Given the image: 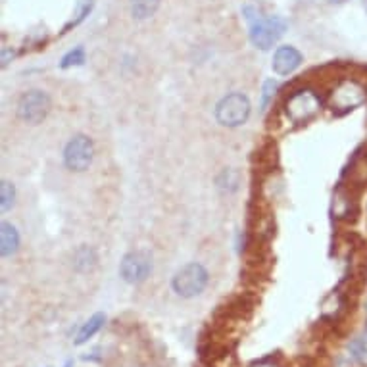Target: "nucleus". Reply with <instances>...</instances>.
I'll return each mask as SVG.
<instances>
[{"instance_id": "dca6fc26", "label": "nucleus", "mask_w": 367, "mask_h": 367, "mask_svg": "<svg viewBox=\"0 0 367 367\" xmlns=\"http://www.w3.org/2000/svg\"><path fill=\"white\" fill-rule=\"evenodd\" d=\"M87 60V54H85V48L83 46H75L68 54H63L62 62H60V68L62 70H68V68H75V66H83Z\"/></svg>"}, {"instance_id": "9b49d317", "label": "nucleus", "mask_w": 367, "mask_h": 367, "mask_svg": "<svg viewBox=\"0 0 367 367\" xmlns=\"http://www.w3.org/2000/svg\"><path fill=\"white\" fill-rule=\"evenodd\" d=\"M104 323H106V315L102 314V312H99V314H95L92 317H89L87 321L81 325V329L77 331V335H75V341H73V344L75 346H81V344H85V342H89L97 333L104 327Z\"/></svg>"}, {"instance_id": "1a4fd4ad", "label": "nucleus", "mask_w": 367, "mask_h": 367, "mask_svg": "<svg viewBox=\"0 0 367 367\" xmlns=\"http://www.w3.org/2000/svg\"><path fill=\"white\" fill-rule=\"evenodd\" d=\"M304 62V56L302 52L295 48V46L285 45V46H279L275 54H273V60H271V68H273V72L281 75V77H285V75H290V73H295L300 66Z\"/></svg>"}, {"instance_id": "f257e3e1", "label": "nucleus", "mask_w": 367, "mask_h": 367, "mask_svg": "<svg viewBox=\"0 0 367 367\" xmlns=\"http://www.w3.org/2000/svg\"><path fill=\"white\" fill-rule=\"evenodd\" d=\"M244 16L248 19V37L258 50H271L287 33V21L281 16H261L252 6H244Z\"/></svg>"}, {"instance_id": "423d86ee", "label": "nucleus", "mask_w": 367, "mask_h": 367, "mask_svg": "<svg viewBox=\"0 0 367 367\" xmlns=\"http://www.w3.org/2000/svg\"><path fill=\"white\" fill-rule=\"evenodd\" d=\"M50 112V97L45 90L31 89L23 92L18 100V117L29 126L43 123Z\"/></svg>"}, {"instance_id": "f3484780", "label": "nucleus", "mask_w": 367, "mask_h": 367, "mask_svg": "<svg viewBox=\"0 0 367 367\" xmlns=\"http://www.w3.org/2000/svg\"><path fill=\"white\" fill-rule=\"evenodd\" d=\"M14 202H16V188L10 181L4 179L0 183V208H2V212H8L10 208L14 206Z\"/></svg>"}, {"instance_id": "7ed1b4c3", "label": "nucleus", "mask_w": 367, "mask_h": 367, "mask_svg": "<svg viewBox=\"0 0 367 367\" xmlns=\"http://www.w3.org/2000/svg\"><path fill=\"white\" fill-rule=\"evenodd\" d=\"M252 112V104L246 95L242 92H229L224 99L215 104V121L221 127H235L244 126L248 121Z\"/></svg>"}, {"instance_id": "f03ea898", "label": "nucleus", "mask_w": 367, "mask_h": 367, "mask_svg": "<svg viewBox=\"0 0 367 367\" xmlns=\"http://www.w3.org/2000/svg\"><path fill=\"white\" fill-rule=\"evenodd\" d=\"M208 283H210V273L208 269L198 264V261H190L173 275L171 279V288L173 292L181 298H197L204 290H206Z\"/></svg>"}, {"instance_id": "4be33fe9", "label": "nucleus", "mask_w": 367, "mask_h": 367, "mask_svg": "<svg viewBox=\"0 0 367 367\" xmlns=\"http://www.w3.org/2000/svg\"><path fill=\"white\" fill-rule=\"evenodd\" d=\"M331 4H342V2H346V0H329Z\"/></svg>"}, {"instance_id": "0eeeda50", "label": "nucleus", "mask_w": 367, "mask_h": 367, "mask_svg": "<svg viewBox=\"0 0 367 367\" xmlns=\"http://www.w3.org/2000/svg\"><path fill=\"white\" fill-rule=\"evenodd\" d=\"M367 99L366 87L356 79H342L331 92V108L337 114H346L361 106Z\"/></svg>"}, {"instance_id": "2eb2a0df", "label": "nucleus", "mask_w": 367, "mask_h": 367, "mask_svg": "<svg viewBox=\"0 0 367 367\" xmlns=\"http://www.w3.org/2000/svg\"><path fill=\"white\" fill-rule=\"evenodd\" d=\"M92 6H95V0H79L77 2V10H75V14H73L72 21L68 23V26L63 27V33H68L72 27H77L83 21V19L87 18L90 14V10H92Z\"/></svg>"}, {"instance_id": "39448f33", "label": "nucleus", "mask_w": 367, "mask_h": 367, "mask_svg": "<svg viewBox=\"0 0 367 367\" xmlns=\"http://www.w3.org/2000/svg\"><path fill=\"white\" fill-rule=\"evenodd\" d=\"M95 160V144L87 135H75L72 137L66 148H63V166L73 173H83L90 168Z\"/></svg>"}, {"instance_id": "6ab92c4d", "label": "nucleus", "mask_w": 367, "mask_h": 367, "mask_svg": "<svg viewBox=\"0 0 367 367\" xmlns=\"http://www.w3.org/2000/svg\"><path fill=\"white\" fill-rule=\"evenodd\" d=\"M350 352H352V356L359 361H364L367 356V346L364 341H354L350 344Z\"/></svg>"}, {"instance_id": "6e6552de", "label": "nucleus", "mask_w": 367, "mask_h": 367, "mask_svg": "<svg viewBox=\"0 0 367 367\" xmlns=\"http://www.w3.org/2000/svg\"><path fill=\"white\" fill-rule=\"evenodd\" d=\"M152 273V256L146 250L127 252L119 264V277L129 285H141Z\"/></svg>"}, {"instance_id": "4468645a", "label": "nucleus", "mask_w": 367, "mask_h": 367, "mask_svg": "<svg viewBox=\"0 0 367 367\" xmlns=\"http://www.w3.org/2000/svg\"><path fill=\"white\" fill-rule=\"evenodd\" d=\"M95 266H97V252L90 246H79L73 252V269L75 271L87 273V271H92Z\"/></svg>"}, {"instance_id": "a211bd4d", "label": "nucleus", "mask_w": 367, "mask_h": 367, "mask_svg": "<svg viewBox=\"0 0 367 367\" xmlns=\"http://www.w3.org/2000/svg\"><path fill=\"white\" fill-rule=\"evenodd\" d=\"M279 90V81L275 79H268L264 83V87H261V99H260V110L261 112H266L269 106V102L273 100L275 97V92Z\"/></svg>"}, {"instance_id": "f8f14e48", "label": "nucleus", "mask_w": 367, "mask_h": 367, "mask_svg": "<svg viewBox=\"0 0 367 367\" xmlns=\"http://www.w3.org/2000/svg\"><path fill=\"white\" fill-rule=\"evenodd\" d=\"M241 171L235 170V168H225L219 171V175L215 177V185L217 188L225 192V195H233L241 187Z\"/></svg>"}, {"instance_id": "412c9836", "label": "nucleus", "mask_w": 367, "mask_h": 367, "mask_svg": "<svg viewBox=\"0 0 367 367\" xmlns=\"http://www.w3.org/2000/svg\"><path fill=\"white\" fill-rule=\"evenodd\" d=\"M16 54H14V50H10V48H2V68H6L10 63V60L14 58Z\"/></svg>"}, {"instance_id": "aec40b11", "label": "nucleus", "mask_w": 367, "mask_h": 367, "mask_svg": "<svg viewBox=\"0 0 367 367\" xmlns=\"http://www.w3.org/2000/svg\"><path fill=\"white\" fill-rule=\"evenodd\" d=\"M248 367H281V366H279L273 358H264L258 359V361H254V364H250Z\"/></svg>"}, {"instance_id": "20e7f679", "label": "nucleus", "mask_w": 367, "mask_h": 367, "mask_svg": "<svg viewBox=\"0 0 367 367\" xmlns=\"http://www.w3.org/2000/svg\"><path fill=\"white\" fill-rule=\"evenodd\" d=\"M319 110H321V99L312 89L295 90L285 100V114L296 126H304L308 121H312L319 114Z\"/></svg>"}, {"instance_id": "5701e85b", "label": "nucleus", "mask_w": 367, "mask_h": 367, "mask_svg": "<svg viewBox=\"0 0 367 367\" xmlns=\"http://www.w3.org/2000/svg\"><path fill=\"white\" fill-rule=\"evenodd\" d=\"M63 367H73V359H68V361H66V366Z\"/></svg>"}, {"instance_id": "ddd939ff", "label": "nucleus", "mask_w": 367, "mask_h": 367, "mask_svg": "<svg viewBox=\"0 0 367 367\" xmlns=\"http://www.w3.org/2000/svg\"><path fill=\"white\" fill-rule=\"evenodd\" d=\"M160 4L161 0H129V10H131L133 19L144 21V19L152 18L160 8Z\"/></svg>"}, {"instance_id": "9d476101", "label": "nucleus", "mask_w": 367, "mask_h": 367, "mask_svg": "<svg viewBox=\"0 0 367 367\" xmlns=\"http://www.w3.org/2000/svg\"><path fill=\"white\" fill-rule=\"evenodd\" d=\"M19 248V233L12 224L0 225V254L2 258H12Z\"/></svg>"}]
</instances>
